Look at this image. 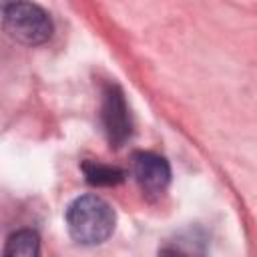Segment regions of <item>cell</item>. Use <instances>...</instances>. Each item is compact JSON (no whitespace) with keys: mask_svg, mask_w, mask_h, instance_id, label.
Wrapping results in <instances>:
<instances>
[{"mask_svg":"<svg viewBox=\"0 0 257 257\" xmlns=\"http://www.w3.org/2000/svg\"><path fill=\"white\" fill-rule=\"evenodd\" d=\"M64 221L68 235L76 243L100 245L112 235L116 225V213L102 197L82 195L66 207Z\"/></svg>","mask_w":257,"mask_h":257,"instance_id":"1","label":"cell"},{"mask_svg":"<svg viewBox=\"0 0 257 257\" xmlns=\"http://www.w3.org/2000/svg\"><path fill=\"white\" fill-rule=\"evenodd\" d=\"M100 122H102V128H104L108 143L114 147H120L131 137L133 124H131L128 106L124 102L122 90L116 84H108L102 92Z\"/></svg>","mask_w":257,"mask_h":257,"instance_id":"3","label":"cell"},{"mask_svg":"<svg viewBox=\"0 0 257 257\" xmlns=\"http://www.w3.org/2000/svg\"><path fill=\"white\" fill-rule=\"evenodd\" d=\"M2 24L10 38L26 46L44 44L54 32V24L48 12L38 4L26 0H12L4 4Z\"/></svg>","mask_w":257,"mask_h":257,"instance_id":"2","label":"cell"},{"mask_svg":"<svg viewBox=\"0 0 257 257\" xmlns=\"http://www.w3.org/2000/svg\"><path fill=\"white\" fill-rule=\"evenodd\" d=\"M131 173L147 193H163L171 181V167L167 159L151 151H137L131 157Z\"/></svg>","mask_w":257,"mask_h":257,"instance_id":"4","label":"cell"},{"mask_svg":"<svg viewBox=\"0 0 257 257\" xmlns=\"http://www.w3.org/2000/svg\"><path fill=\"white\" fill-rule=\"evenodd\" d=\"M82 171H84V177L90 185H98V187H110V185H116L124 179V173L116 167H108V165H102V163H96V161H86L82 165Z\"/></svg>","mask_w":257,"mask_h":257,"instance_id":"6","label":"cell"},{"mask_svg":"<svg viewBox=\"0 0 257 257\" xmlns=\"http://www.w3.org/2000/svg\"><path fill=\"white\" fill-rule=\"evenodd\" d=\"M6 257H36L40 253V237L32 229H20L8 235L4 243Z\"/></svg>","mask_w":257,"mask_h":257,"instance_id":"5","label":"cell"}]
</instances>
